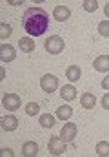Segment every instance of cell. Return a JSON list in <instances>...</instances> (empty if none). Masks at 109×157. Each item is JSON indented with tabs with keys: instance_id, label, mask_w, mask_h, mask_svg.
Returning a JSON list of instances; mask_svg holds the SVG:
<instances>
[{
	"instance_id": "9",
	"label": "cell",
	"mask_w": 109,
	"mask_h": 157,
	"mask_svg": "<svg viewBox=\"0 0 109 157\" xmlns=\"http://www.w3.org/2000/svg\"><path fill=\"white\" fill-rule=\"evenodd\" d=\"M0 124H2V128L5 132H15L18 128V119L15 115H5V117L0 119Z\"/></svg>"
},
{
	"instance_id": "14",
	"label": "cell",
	"mask_w": 109,
	"mask_h": 157,
	"mask_svg": "<svg viewBox=\"0 0 109 157\" xmlns=\"http://www.w3.org/2000/svg\"><path fill=\"white\" fill-rule=\"evenodd\" d=\"M18 48L24 53H31V51H35V40L31 39V37H22V39L18 40Z\"/></svg>"
},
{
	"instance_id": "22",
	"label": "cell",
	"mask_w": 109,
	"mask_h": 157,
	"mask_svg": "<svg viewBox=\"0 0 109 157\" xmlns=\"http://www.w3.org/2000/svg\"><path fill=\"white\" fill-rule=\"evenodd\" d=\"M98 35L109 37V20H102V22L98 24Z\"/></svg>"
},
{
	"instance_id": "2",
	"label": "cell",
	"mask_w": 109,
	"mask_h": 157,
	"mask_svg": "<svg viewBox=\"0 0 109 157\" xmlns=\"http://www.w3.org/2000/svg\"><path fill=\"white\" fill-rule=\"evenodd\" d=\"M64 39L62 37H58V35H51V37H47L45 42H44V48H45V51L47 53H51V55H58V53H62L64 51Z\"/></svg>"
},
{
	"instance_id": "12",
	"label": "cell",
	"mask_w": 109,
	"mask_h": 157,
	"mask_svg": "<svg viewBox=\"0 0 109 157\" xmlns=\"http://www.w3.org/2000/svg\"><path fill=\"white\" fill-rule=\"evenodd\" d=\"M80 104H82V108H85V110H93V108L96 106V97H95V93H84V95L80 97Z\"/></svg>"
},
{
	"instance_id": "24",
	"label": "cell",
	"mask_w": 109,
	"mask_h": 157,
	"mask_svg": "<svg viewBox=\"0 0 109 157\" xmlns=\"http://www.w3.org/2000/svg\"><path fill=\"white\" fill-rule=\"evenodd\" d=\"M100 86H102L104 90H109V75H107V77L102 78V84H100Z\"/></svg>"
},
{
	"instance_id": "16",
	"label": "cell",
	"mask_w": 109,
	"mask_h": 157,
	"mask_svg": "<svg viewBox=\"0 0 109 157\" xmlns=\"http://www.w3.org/2000/svg\"><path fill=\"white\" fill-rule=\"evenodd\" d=\"M73 115V108L71 106H60L58 110H56V117L60 119V121H69Z\"/></svg>"
},
{
	"instance_id": "11",
	"label": "cell",
	"mask_w": 109,
	"mask_h": 157,
	"mask_svg": "<svg viewBox=\"0 0 109 157\" xmlns=\"http://www.w3.org/2000/svg\"><path fill=\"white\" fill-rule=\"evenodd\" d=\"M76 88L73 86V84H66V86H62L60 88V97L64 99V101H74L76 99Z\"/></svg>"
},
{
	"instance_id": "5",
	"label": "cell",
	"mask_w": 109,
	"mask_h": 157,
	"mask_svg": "<svg viewBox=\"0 0 109 157\" xmlns=\"http://www.w3.org/2000/svg\"><path fill=\"white\" fill-rule=\"evenodd\" d=\"M20 104H22V101H20V97H18L16 93H4V97H2V106H4L5 110L15 112V110L20 108Z\"/></svg>"
},
{
	"instance_id": "17",
	"label": "cell",
	"mask_w": 109,
	"mask_h": 157,
	"mask_svg": "<svg viewBox=\"0 0 109 157\" xmlns=\"http://www.w3.org/2000/svg\"><path fill=\"white\" fill-rule=\"evenodd\" d=\"M38 122H40L42 128H53L55 126V117L51 113H44V115H40Z\"/></svg>"
},
{
	"instance_id": "27",
	"label": "cell",
	"mask_w": 109,
	"mask_h": 157,
	"mask_svg": "<svg viewBox=\"0 0 109 157\" xmlns=\"http://www.w3.org/2000/svg\"><path fill=\"white\" fill-rule=\"evenodd\" d=\"M4 78H5V70L2 68V70H0V80H4Z\"/></svg>"
},
{
	"instance_id": "6",
	"label": "cell",
	"mask_w": 109,
	"mask_h": 157,
	"mask_svg": "<svg viewBox=\"0 0 109 157\" xmlns=\"http://www.w3.org/2000/svg\"><path fill=\"white\" fill-rule=\"evenodd\" d=\"M60 137L66 141V143H73L74 137H76V124L74 122H66L60 130Z\"/></svg>"
},
{
	"instance_id": "10",
	"label": "cell",
	"mask_w": 109,
	"mask_h": 157,
	"mask_svg": "<svg viewBox=\"0 0 109 157\" xmlns=\"http://www.w3.org/2000/svg\"><path fill=\"white\" fill-rule=\"evenodd\" d=\"M93 68H95L96 71H102V73L109 71V55H100V57H96L95 62H93Z\"/></svg>"
},
{
	"instance_id": "20",
	"label": "cell",
	"mask_w": 109,
	"mask_h": 157,
	"mask_svg": "<svg viewBox=\"0 0 109 157\" xmlns=\"http://www.w3.org/2000/svg\"><path fill=\"white\" fill-rule=\"evenodd\" d=\"M38 112H40L38 102H27V104H26V113H27L29 117H35Z\"/></svg>"
},
{
	"instance_id": "4",
	"label": "cell",
	"mask_w": 109,
	"mask_h": 157,
	"mask_svg": "<svg viewBox=\"0 0 109 157\" xmlns=\"http://www.w3.org/2000/svg\"><path fill=\"white\" fill-rule=\"evenodd\" d=\"M40 88L45 91V93H55L58 90V78L51 73H45L44 77L40 78Z\"/></svg>"
},
{
	"instance_id": "8",
	"label": "cell",
	"mask_w": 109,
	"mask_h": 157,
	"mask_svg": "<svg viewBox=\"0 0 109 157\" xmlns=\"http://www.w3.org/2000/svg\"><path fill=\"white\" fill-rule=\"evenodd\" d=\"M53 17H55V20H58V22H66V20H69V17H71V9H69L67 6H56L55 11H53Z\"/></svg>"
},
{
	"instance_id": "13",
	"label": "cell",
	"mask_w": 109,
	"mask_h": 157,
	"mask_svg": "<svg viewBox=\"0 0 109 157\" xmlns=\"http://www.w3.org/2000/svg\"><path fill=\"white\" fill-rule=\"evenodd\" d=\"M38 154V144L33 143V141H27V143H24L22 144V155L26 157H35Z\"/></svg>"
},
{
	"instance_id": "7",
	"label": "cell",
	"mask_w": 109,
	"mask_h": 157,
	"mask_svg": "<svg viewBox=\"0 0 109 157\" xmlns=\"http://www.w3.org/2000/svg\"><path fill=\"white\" fill-rule=\"evenodd\" d=\"M16 59V49L11 44H2L0 46V60L2 62H13Z\"/></svg>"
},
{
	"instance_id": "1",
	"label": "cell",
	"mask_w": 109,
	"mask_h": 157,
	"mask_svg": "<svg viewBox=\"0 0 109 157\" xmlns=\"http://www.w3.org/2000/svg\"><path fill=\"white\" fill-rule=\"evenodd\" d=\"M22 26L27 35L40 37L49 28V15L44 7H27L22 15Z\"/></svg>"
},
{
	"instance_id": "18",
	"label": "cell",
	"mask_w": 109,
	"mask_h": 157,
	"mask_svg": "<svg viewBox=\"0 0 109 157\" xmlns=\"http://www.w3.org/2000/svg\"><path fill=\"white\" fill-rule=\"evenodd\" d=\"M95 152H96V155H100V157H107L109 155V143L107 141H100V143H96Z\"/></svg>"
},
{
	"instance_id": "23",
	"label": "cell",
	"mask_w": 109,
	"mask_h": 157,
	"mask_svg": "<svg viewBox=\"0 0 109 157\" xmlns=\"http://www.w3.org/2000/svg\"><path fill=\"white\" fill-rule=\"evenodd\" d=\"M102 106H104V110H109V93L102 97Z\"/></svg>"
},
{
	"instance_id": "19",
	"label": "cell",
	"mask_w": 109,
	"mask_h": 157,
	"mask_svg": "<svg viewBox=\"0 0 109 157\" xmlns=\"http://www.w3.org/2000/svg\"><path fill=\"white\" fill-rule=\"evenodd\" d=\"M11 33H13V28L9 26V24H5V22H2L0 24V39H9L11 37Z\"/></svg>"
},
{
	"instance_id": "15",
	"label": "cell",
	"mask_w": 109,
	"mask_h": 157,
	"mask_svg": "<svg viewBox=\"0 0 109 157\" xmlns=\"http://www.w3.org/2000/svg\"><path fill=\"white\" fill-rule=\"evenodd\" d=\"M80 75H82V70H80V66H76V64H71V66L66 70V77L69 78L71 82L80 80Z\"/></svg>"
},
{
	"instance_id": "25",
	"label": "cell",
	"mask_w": 109,
	"mask_h": 157,
	"mask_svg": "<svg viewBox=\"0 0 109 157\" xmlns=\"http://www.w3.org/2000/svg\"><path fill=\"white\" fill-rule=\"evenodd\" d=\"M0 154H2V155L13 157V150H9V148H2V150H0Z\"/></svg>"
},
{
	"instance_id": "26",
	"label": "cell",
	"mask_w": 109,
	"mask_h": 157,
	"mask_svg": "<svg viewBox=\"0 0 109 157\" xmlns=\"http://www.w3.org/2000/svg\"><path fill=\"white\" fill-rule=\"evenodd\" d=\"M104 13H106V17L109 18V0L106 2V6H104Z\"/></svg>"
},
{
	"instance_id": "21",
	"label": "cell",
	"mask_w": 109,
	"mask_h": 157,
	"mask_svg": "<svg viewBox=\"0 0 109 157\" xmlns=\"http://www.w3.org/2000/svg\"><path fill=\"white\" fill-rule=\"evenodd\" d=\"M84 9L87 11V13H93V11H96V7H98V2L96 0H84Z\"/></svg>"
},
{
	"instance_id": "3",
	"label": "cell",
	"mask_w": 109,
	"mask_h": 157,
	"mask_svg": "<svg viewBox=\"0 0 109 157\" xmlns=\"http://www.w3.org/2000/svg\"><path fill=\"white\" fill-rule=\"evenodd\" d=\"M66 141L60 137V135H53L51 139H49V143H47V150H49V154L51 155H62L64 152H66Z\"/></svg>"
}]
</instances>
